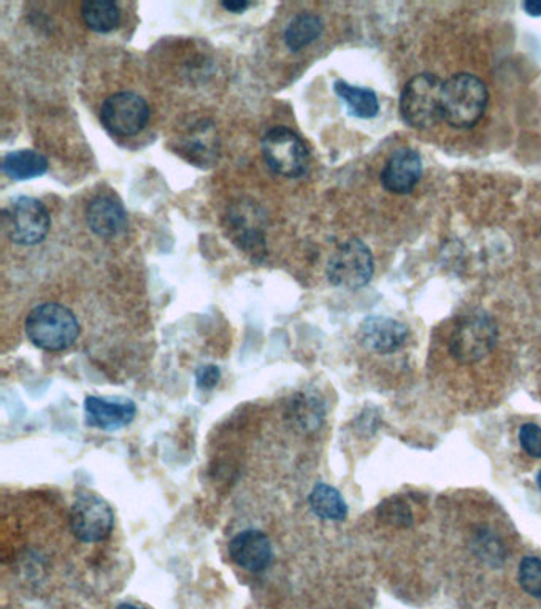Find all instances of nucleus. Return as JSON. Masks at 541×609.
Listing matches in <instances>:
<instances>
[{
    "label": "nucleus",
    "mask_w": 541,
    "mask_h": 609,
    "mask_svg": "<svg viewBox=\"0 0 541 609\" xmlns=\"http://www.w3.org/2000/svg\"><path fill=\"white\" fill-rule=\"evenodd\" d=\"M116 609H142V608L135 607V605L124 603V605H119V607Z\"/></svg>",
    "instance_id": "28"
},
{
    "label": "nucleus",
    "mask_w": 541,
    "mask_h": 609,
    "mask_svg": "<svg viewBox=\"0 0 541 609\" xmlns=\"http://www.w3.org/2000/svg\"><path fill=\"white\" fill-rule=\"evenodd\" d=\"M477 553L480 554L482 560L488 564L500 565L506 560V553H503V546L500 545L499 539L496 536H491L486 532L478 536L477 539Z\"/></svg>",
    "instance_id": "23"
},
{
    "label": "nucleus",
    "mask_w": 541,
    "mask_h": 609,
    "mask_svg": "<svg viewBox=\"0 0 541 609\" xmlns=\"http://www.w3.org/2000/svg\"><path fill=\"white\" fill-rule=\"evenodd\" d=\"M310 508L318 517L324 521L342 523L348 516V505L337 489L325 483H318L310 492Z\"/></svg>",
    "instance_id": "16"
},
{
    "label": "nucleus",
    "mask_w": 541,
    "mask_h": 609,
    "mask_svg": "<svg viewBox=\"0 0 541 609\" xmlns=\"http://www.w3.org/2000/svg\"><path fill=\"white\" fill-rule=\"evenodd\" d=\"M229 556L243 570L261 573L270 568L275 554L269 536L264 532L250 528L230 539Z\"/></svg>",
    "instance_id": "11"
},
{
    "label": "nucleus",
    "mask_w": 541,
    "mask_h": 609,
    "mask_svg": "<svg viewBox=\"0 0 541 609\" xmlns=\"http://www.w3.org/2000/svg\"><path fill=\"white\" fill-rule=\"evenodd\" d=\"M86 424L98 430H118L129 426L137 414V407L129 399L87 397L85 400Z\"/></svg>",
    "instance_id": "13"
},
{
    "label": "nucleus",
    "mask_w": 541,
    "mask_h": 609,
    "mask_svg": "<svg viewBox=\"0 0 541 609\" xmlns=\"http://www.w3.org/2000/svg\"><path fill=\"white\" fill-rule=\"evenodd\" d=\"M497 340H499V327L488 313H467L457 321L449 338V353L457 363L471 366L489 356V353L496 348Z\"/></svg>",
    "instance_id": "3"
},
{
    "label": "nucleus",
    "mask_w": 541,
    "mask_h": 609,
    "mask_svg": "<svg viewBox=\"0 0 541 609\" xmlns=\"http://www.w3.org/2000/svg\"><path fill=\"white\" fill-rule=\"evenodd\" d=\"M50 228L49 210L34 197H20L6 210V229L13 243L34 246L46 239Z\"/></svg>",
    "instance_id": "7"
},
{
    "label": "nucleus",
    "mask_w": 541,
    "mask_h": 609,
    "mask_svg": "<svg viewBox=\"0 0 541 609\" xmlns=\"http://www.w3.org/2000/svg\"><path fill=\"white\" fill-rule=\"evenodd\" d=\"M25 335L43 351H64L80 337V323L67 306L43 304L35 306L24 324Z\"/></svg>",
    "instance_id": "2"
},
{
    "label": "nucleus",
    "mask_w": 541,
    "mask_h": 609,
    "mask_svg": "<svg viewBox=\"0 0 541 609\" xmlns=\"http://www.w3.org/2000/svg\"><path fill=\"white\" fill-rule=\"evenodd\" d=\"M489 104L488 87L478 76L457 74L444 83L441 116L456 129H471L481 122Z\"/></svg>",
    "instance_id": "1"
},
{
    "label": "nucleus",
    "mask_w": 541,
    "mask_h": 609,
    "mask_svg": "<svg viewBox=\"0 0 541 609\" xmlns=\"http://www.w3.org/2000/svg\"><path fill=\"white\" fill-rule=\"evenodd\" d=\"M408 327L393 317L371 316L361 324L357 337L361 345L372 353L393 354L404 348L408 340Z\"/></svg>",
    "instance_id": "10"
},
{
    "label": "nucleus",
    "mask_w": 541,
    "mask_h": 609,
    "mask_svg": "<svg viewBox=\"0 0 541 609\" xmlns=\"http://www.w3.org/2000/svg\"><path fill=\"white\" fill-rule=\"evenodd\" d=\"M251 3L245 2V0H229V2H222V9L232 13H243L245 10L250 9Z\"/></svg>",
    "instance_id": "26"
},
{
    "label": "nucleus",
    "mask_w": 541,
    "mask_h": 609,
    "mask_svg": "<svg viewBox=\"0 0 541 609\" xmlns=\"http://www.w3.org/2000/svg\"><path fill=\"white\" fill-rule=\"evenodd\" d=\"M444 83L433 74L413 76L402 91L398 111L409 127L430 129L444 119L441 116Z\"/></svg>",
    "instance_id": "4"
},
{
    "label": "nucleus",
    "mask_w": 541,
    "mask_h": 609,
    "mask_svg": "<svg viewBox=\"0 0 541 609\" xmlns=\"http://www.w3.org/2000/svg\"><path fill=\"white\" fill-rule=\"evenodd\" d=\"M519 585L530 597L541 600V559L540 557H524L519 564Z\"/></svg>",
    "instance_id": "22"
},
{
    "label": "nucleus",
    "mask_w": 541,
    "mask_h": 609,
    "mask_svg": "<svg viewBox=\"0 0 541 609\" xmlns=\"http://www.w3.org/2000/svg\"><path fill=\"white\" fill-rule=\"evenodd\" d=\"M519 443L530 458L541 459V427L524 424L519 430Z\"/></svg>",
    "instance_id": "24"
},
{
    "label": "nucleus",
    "mask_w": 541,
    "mask_h": 609,
    "mask_svg": "<svg viewBox=\"0 0 541 609\" xmlns=\"http://www.w3.org/2000/svg\"><path fill=\"white\" fill-rule=\"evenodd\" d=\"M334 90L335 94L345 102L346 107L356 118L372 119L378 115V97L372 90L351 86L346 82H335Z\"/></svg>",
    "instance_id": "18"
},
{
    "label": "nucleus",
    "mask_w": 541,
    "mask_h": 609,
    "mask_svg": "<svg viewBox=\"0 0 541 609\" xmlns=\"http://www.w3.org/2000/svg\"><path fill=\"white\" fill-rule=\"evenodd\" d=\"M292 411H294L295 421L306 430L318 429L324 419L323 402L318 397L305 396V393H301L295 399Z\"/></svg>",
    "instance_id": "20"
},
{
    "label": "nucleus",
    "mask_w": 541,
    "mask_h": 609,
    "mask_svg": "<svg viewBox=\"0 0 541 609\" xmlns=\"http://www.w3.org/2000/svg\"><path fill=\"white\" fill-rule=\"evenodd\" d=\"M82 17L91 31L102 34L115 31L121 23V10L115 2L83 3Z\"/></svg>",
    "instance_id": "19"
},
{
    "label": "nucleus",
    "mask_w": 541,
    "mask_h": 609,
    "mask_svg": "<svg viewBox=\"0 0 541 609\" xmlns=\"http://www.w3.org/2000/svg\"><path fill=\"white\" fill-rule=\"evenodd\" d=\"M522 7L530 17H541V0H528Z\"/></svg>",
    "instance_id": "27"
},
{
    "label": "nucleus",
    "mask_w": 541,
    "mask_h": 609,
    "mask_svg": "<svg viewBox=\"0 0 541 609\" xmlns=\"http://www.w3.org/2000/svg\"><path fill=\"white\" fill-rule=\"evenodd\" d=\"M537 484H539V489L541 491V472L539 473V476H537Z\"/></svg>",
    "instance_id": "29"
},
{
    "label": "nucleus",
    "mask_w": 541,
    "mask_h": 609,
    "mask_svg": "<svg viewBox=\"0 0 541 609\" xmlns=\"http://www.w3.org/2000/svg\"><path fill=\"white\" fill-rule=\"evenodd\" d=\"M221 379V371L217 366H204L197 368L196 381L199 389L211 390L217 388V385Z\"/></svg>",
    "instance_id": "25"
},
{
    "label": "nucleus",
    "mask_w": 541,
    "mask_h": 609,
    "mask_svg": "<svg viewBox=\"0 0 541 609\" xmlns=\"http://www.w3.org/2000/svg\"><path fill=\"white\" fill-rule=\"evenodd\" d=\"M91 231L101 239H115L127 228V214L124 207L113 197L101 196L91 200L86 211Z\"/></svg>",
    "instance_id": "14"
},
{
    "label": "nucleus",
    "mask_w": 541,
    "mask_h": 609,
    "mask_svg": "<svg viewBox=\"0 0 541 609\" xmlns=\"http://www.w3.org/2000/svg\"><path fill=\"white\" fill-rule=\"evenodd\" d=\"M324 31V23L318 14L299 13L292 18L284 31V43L291 51H299L312 45L314 40L321 38Z\"/></svg>",
    "instance_id": "17"
},
{
    "label": "nucleus",
    "mask_w": 541,
    "mask_h": 609,
    "mask_svg": "<svg viewBox=\"0 0 541 609\" xmlns=\"http://www.w3.org/2000/svg\"><path fill=\"white\" fill-rule=\"evenodd\" d=\"M423 160L418 151L402 148L393 153L382 171V183L393 195H408L419 183Z\"/></svg>",
    "instance_id": "12"
},
{
    "label": "nucleus",
    "mask_w": 541,
    "mask_h": 609,
    "mask_svg": "<svg viewBox=\"0 0 541 609\" xmlns=\"http://www.w3.org/2000/svg\"><path fill=\"white\" fill-rule=\"evenodd\" d=\"M73 535L83 543H101L107 539L115 525V514L105 500L97 495H80L71 508Z\"/></svg>",
    "instance_id": "9"
},
{
    "label": "nucleus",
    "mask_w": 541,
    "mask_h": 609,
    "mask_svg": "<svg viewBox=\"0 0 541 609\" xmlns=\"http://www.w3.org/2000/svg\"><path fill=\"white\" fill-rule=\"evenodd\" d=\"M46 170H49V160L32 149L9 153L2 160L3 174L17 181L42 177Z\"/></svg>",
    "instance_id": "15"
},
{
    "label": "nucleus",
    "mask_w": 541,
    "mask_h": 609,
    "mask_svg": "<svg viewBox=\"0 0 541 609\" xmlns=\"http://www.w3.org/2000/svg\"><path fill=\"white\" fill-rule=\"evenodd\" d=\"M101 119L108 133L118 137H134L148 124L149 107L144 97L123 91L104 102Z\"/></svg>",
    "instance_id": "8"
},
{
    "label": "nucleus",
    "mask_w": 541,
    "mask_h": 609,
    "mask_svg": "<svg viewBox=\"0 0 541 609\" xmlns=\"http://www.w3.org/2000/svg\"><path fill=\"white\" fill-rule=\"evenodd\" d=\"M375 270L371 248L357 239L340 244L327 262V279L342 290L356 291L371 283Z\"/></svg>",
    "instance_id": "5"
},
{
    "label": "nucleus",
    "mask_w": 541,
    "mask_h": 609,
    "mask_svg": "<svg viewBox=\"0 0 541 609\" xmlns=\"http://www.w3.org/2000/svg\"><path fill=\"white\" fill-rule=\"evenodd\" d=\"M378 519L393 527L407 528L415 523L412 508L402 497H391L378 506Z\"/></svg>",
    "instance_id": "21"
},
{
    "label": "nucleus",
    "mask_w": 541,
    "mask_h": 609,
    "mask_svg": "<svg viewBox=\"0 0 541 609\" xmlns=\"http://www.w3.org/2000/svg\"><path fill=\"white\" fill-rule=\"evenodd\" d=\"M262 155L269 169L284 178H299L309 169L310 155L298 134L273 127L262 138Z\"/></svg>",
    "instance_id": "6"
}]
</instances>
